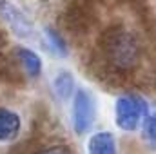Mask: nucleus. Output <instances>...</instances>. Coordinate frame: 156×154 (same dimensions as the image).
<instances>
[{"mask_svg": "<svg viewBox=\"0 0 156 154\" xmlns=\"http://www.w3.org/2000/svg\"><path fill=\"white\" fill-rule=\"evenodd\" d=\"M102 49L105 53V60L111 67L127 71L136 67L140 62V42L125 27H111L102 40Z\"/></svg>", "mask_w": 156, "mask_h": 154, "instance_id": "obj_1", "label": "nucleus"}, {"mask_svg": "<svg viewBox=\"0 0 156 154\" xmlns=\"http://www.w3.org/2000/svg\"><path fill=\"white\" fill-rule=\"evenodd\" d=\"M142 138L149 149L156 151V109L151 114L145 116L142 123Z\"/></svg>", "mask_w": 156, "mask_h": 154, "instance_id": "obj_10", "label": "nucleus"}, {"mask_svg": "<svg viewBox=\"0 0 156 154\" xmlns=\"http://www.w3.org/2000/svg\"><path fill=\"white\" fill-rule=\"evenodd\" d=\"M94 98L91 96L89 91L85 89H78L75 91V98H73V111H71V123H73V131L76 134H85L96 116L94 109Z\"/></svg>", "mask_w": 156, "mask_h": 154, "instance_id": "obj_3", "label": "nucleus"}, {"mask_svg": "<svg viewBox=\"0 0 156 154\" xmlns=\"http://www.w3.org/2000/svg\"><path fill=\"white\" fill-rule=\"evenodd\" d=\"M37 154H73L69 147L66 145H53V147H47V149H42Z\"/></svg>", "mask_w": 156, "mask_h": 154, "instance_id": "obj_11", "label": "nucleus"}, {"mask_svg": "<svg viewBox=\"0 0 156 154\" xmlns=\"http://www.w3.org/2000/svg\"><path fill=\"white\" fill-rule=\"evenodd\" d=\"M15 54L18 56V60L22 62L26 73L31 78H38L42 75V58H40L35 51H31L29 47L20 45V47L15 49Z\"/></svg>", "mask_w": 156, "mask_h": 154, "instance_id": "obj_7", "label": "nucleus"}, {"mask_svg": "<svg viewBox=\"0 0 156 154\" xmlns=\"http://www.w3.org/2000/svg\"><path fill=\"white\" fill-rule=\"evenodd\" d=\"M87 154H116V140L109 131L94 132L87 142Z\"/></svg>", "mask_w": 156, "mask_h": 154, "instance_id": "obj_6", "label": "nucleus"}, {"mask_svg": "<svg viewBox=\"0 0 156 154\" xmlns=\"http://www.w3.org/2000/svg\"><path fill=\"white\" fill-rule=\"evenodd\" d=\"M53 89L58 98L67 100L75 93V76L69 71H58L56 76L53 78Z\"/></svg>", "mask_w": 156, "mask_h": 154, "instance_id": "obj_8", "label": "nucleus"}, {"mask_svg": "<svg viewBox=\"0 0 156 154\" xmlns=\"http://www.w3.org/2000/svg\"><path fill=\"white\" fill-rule=\"evenodd\" d=\"M22 129V118L18 113L0 107V143H9L16 140Z\"/></svg>", "mask_w": 156, "mask_h": 154, "instance_id": "obj_5", "label": "nucleus"}, {"mask_svg": "<svg viewBox=\"0 0 156 154\" xmlns=\"http://www.w3.org/2000/svg\"><path fill=\"white\" fill-rule=\"evenodd\" d=\"M0 18L7 22L11 31L20 38H29L33 35V26L29 18L9 0H0Z\"/></svg>", "mask_w": 156, "mask_h": 154, "instance_id": "obj_4", "label": "nucleus"}, {"mask_svg": "<svg viewBox=\"0 0 156 154\" xmlns=\"http://www.w3.org/2000/svg\"><path fill=\"white\" fill-rule=\"evenodd\" d=\"M44 42H45L47 49H49L55 56H66V54H67V44H66L64 37H62L58 31L49 29V27L44 29Z\"/></svg>", "mask_w": 156, "mask_h": 154, "instance_id": "obj_9", "label": "nucleus"}, {"mask_svg": "<svg viewBox=\"0 0 156 154\" xmlns=\"http://www.w3.org/2000/svg\"><path fill=\"white\" fill-rule=\"evenodd\" d=\"M149 114V105L144 96L136 93H125L115 102V120L122 131L133 132L142 127L145 116Z\"/></svg>", "mask_w": 156, "mask_h": 154, "instance_id": "obj_2", "label": "nucleus"}]
</instances>
